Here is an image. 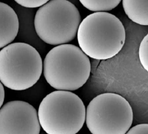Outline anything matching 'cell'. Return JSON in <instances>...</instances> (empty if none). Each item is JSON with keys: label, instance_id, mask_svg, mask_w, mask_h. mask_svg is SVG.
I'll return each mask as SVG.
<instances>
[{"label": "cell", "instance_id": "obj_14", "mask_svg": "<svg viewBox=\"0 0 148 134\" xmlns=\"http://www.w3.org/2000/svg\"><path fill=\"white\" fill-rule=\"evenodd\" d=\"M5 88H4V85L0 82V108L3 105V103L5 101Z\"/></svg>", "mask_w": 148, "mask_h": 134}, {"label": "cell", "instance_id": "obj_13", "mask_svg": "<svg viewBox=\"0 0 148 134\" xmlns=\"http://www.w3.org/2000/svg\"><path fill=\"white\" fill-rule=\"evenodd\" d=\"M125 134H148V124H139L130 128Z\"/></svg>", "mask_w": 148, "mask_h": 134}, {"label": "cell", "instance_id": "obj_10", "mask_svg": "<svg viewBox=\"0 0 148 134\" xmlns=\"http://www.w3.org/2000/svg\"><path fill=\"white\" fill-rule=\"evenodd\" d=\"M85 8L92 12H108L119 5L122 0H79Z\"/></svg>", "mask_w": 148, "mask_h": 134}, {"label": "cell", "instance_id": "obj_9", "mask_svg": "<svg viewBox=\"0 0 148 134\" xmlns=\"http://www.w3.org/2000/svg\"><path fill=\"white\" fill-rule=\"evenodd\" d=\"M127 16L138 25H148V0H122Z\"/></svg>", "mask_w": 148, "mask_h": 134}, {"label": "cell", "instance_id": "obj_15", "mask_svg": "<svg viewBox=\"0 0 148 134\" xmlns=\"http://www.w3.org/2000/svg\"><path fill=\"white\" fill-rule=\"evenodd\" d=\"M39 134H44V133H40Z\"/></svg>", "mask_w": 148, "mask_h": 134}, {"label": "cell", "instance_id": "obj_3", "mask_svg": "<svg viewBox=\"0 0 148 134\" xmlns=\"http://www.w3.org/2000/svg\"><path fill=\"white\" fill-rule=\"evenodd\" d=\"M38 117L47 134H77L86 120V107L77 94L69 91H55L40 103Z\"/></svg>", "mask_w": 148, "mask_h": 134}, {"label": "cell", "instance_id": "obj_6", "mask_svg": "<svg viewBox=\"0 0 148 134\" xmlns=\"http://www.w3.org/2000/svg\"><path fill=\"white\" fill-rule=\"evenodd\" d=\"M133 120L130 103L115 93L97 95L86 110L85 122L91 134H125Z\"/></svg>", "mask_w": 148, "mask_h": 134}, {"label": "cell", "instance_id": "obj_11", "mask_svg": "<svg viewBox=\"0 0 148 134\" xmlns=\"http://www.w3.org/2000/svg\"><path fill=\"white\" fill-rule=\"evenodd\" d=\"M140 63L146 71H148V35L144 37L138 48Z\"/></svg>", "mask_w": 148, "mask_h": 134}, {"label": "cell", "instance_id": "obj_2", "mask_svg": "<svg viewBox=\"0 0 148 134\" xmlns=\"http://www.w3.org/2000/svg\"><path fill=\"white\" fill-rule=\"evenodd\" d=\"M91 62L78 46L65 44L49 51L43 62L46 81L58 91H75L81 88L91 74Z\"/></svg>", "mask_w": 148, "mask_h": 134}, {"label": "cell", "instance_id": "obj_12", "mask_svg": "<svg viewBox=\"0 0 148 134\" xmlns=\"http://www.w3.org/2000/svg\"><path fill=\"white\" fill-rule=\"evenodd\" d=\"M17 4L27 8H40L49 0H14Z\"/></svg>", "mask_w": 148, "mask_h": 134}, {"label": "cell", "instance_id": "obj_7", "mask_svg": "<svg viewBox=\"0 0 148 134\" xmlns=\"http://www.w3.org/2000/svg\"><path fill=\"white\" fill-rule=\"evenodd\" d=\"M38 112L29 103L13 100L0 108V134H39Z\"/></svg>", "mask_w": 148, "mask_h": 134}, {"label": "cell", "instance_id": "obj_5", "mask_svg": "<svg viewBox=\"0 0 148 134\" xmlns=\"http://www.w3.org/2000/svg\"><path fill=\"white\" fill-rule=\"evenodd\" d=\"M81 16L68 0H49L36 11V32L40 39L53 46L65 44L77 36Z\"/></svg>", "mask_w": 148, "mask_h": 134}, {"label": "cell", "instance_id": "obj_8", "mask_svg": "<svg viewBox=\"0 0 148 134\" xmlns=\"http://www.w3.org/2000/svg\"><path fill=\"white\" fill-rule=\"evenodd\" d=\"M18 29L19 21L16 13L8 4L0 2V49L14 41Z\"/></svg>", "mask_w": 148, "mask_h": 134}, {"label": "cell", "instance_id": "obj_1", "mask_svg": "<svg viewBox=\"0 0 148 134\" xmlns=\"http://www.w3.org/2000/svg\"><path fill=\"white\" fill-rule=\"evenodd\" d=\"M77 38L80 49L95 60H108L119 53L125 43L122 21L108 12H95L82 20Z\"/></svg>", "mask_w": 148, "mask_h": 134}, {"label": "cell", "instance_id": "obj_4", "mask_svg": "<svg viewBox=\"0 0 148 134\" xmlns=\"http://www.w3.org/2000/svg\"><path fill=\"white\" fill-rule=\"evenodd\" d=\"M42 72V58L29 44L13 43L0 51V82L11 90L25 91L33 87Z\"/></svg>", "mask_w": 148, "mask_h": 134}]
</instances>
